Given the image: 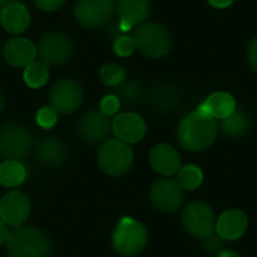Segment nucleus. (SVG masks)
<instances>
[{"label":"nucleus","instance_id":"obj_12","mask_svg":"<svg viewBox=\"0 0 257 257\" xmlns=\"http://www.w3.org/2000/svg\"><path fill=\"white\" fill-rule=\"evenodd\" d=\"M113 133V119L101 110H87L78 120V134L86 143L107 142Z\"/></svg>","mask_w":257,"mask_h":257},{"label":"nucleus","instance_id":"obj_22","mask_svg":"<svg viewBox=\"0 0 257 257\" xmlns=\"http://www.w3.org/2000/svg\"><path fill=\"white\" fill-rule=\"evenodd\" d=\"M149 102L155 111L170 113V111L176 110V107L179 104V93H178L176 87H173L170 84H161L152 90Z\"/></svg>","mask_w":257,"mask_h":257},{"label":"nucleus","instance_id":"obj_39","mask_svg":"<svg viewBox=\"0 0 257 257\" xmlns=\"http://www.w3.org/2000/svg\"><path fill=\"white\" fill-rule=\"evenodd\" d=\"M2 110H3V95L0 92V113H2Z\"/></svg>","mask_w":257,"mask_h":257},{"label":"nucleus","instance_id":"obj_16","mask_svg":"<svg viewBox=\"0 0 257 257\" xmlns=\"http://www.w3.org/2000/svg\"><path fill=\"white\" fill-rule=\"evenodd\" d=\"M113 133L128 145L139 143L146 134V123L136 113H120L113 119Z\"/></svg>","mask_w":257,"mask_h":257},{"label":"nucleus","instance_id":"obj_21","mask_svg":"<svg viewBox=\"0 0 257 257\" xmlns=\"http://www.w3.org/2000/svg\"><path fill=\"white\" fill-rule=\"evenodd\" d=\"M151 12L149 0H119L117 14L119 20L130 27L139 26L146 21Z\"/></svg>","mask_w":257,"mask_h":257},{"label":"nucleus","instance_id":"obj_26","mask_svg":"<svg viewBox=\"0 0 257 257\" xmlns=\"http://www.w3.org/2000/svg\"><path fill=\"white\" fill-rule=\"evenodd\" d=\"M176 181L179 182L184 191H194L203 184V172L194 164H187L179 169Z\"/></svg>","mask_w":257,"mask_h":257},{"label":"nucleus","instance_id":"obj_27","mask_svg":"<svg viewBox=\"0 0 257 257\" xmlns=\"http://www.w3.org/2000/svg\"><path fill=\"white\" fill-rule=\"evenodd\" d=\"M99 77L104 84L111 86V87H119L120 84L125 83L126 80V72L125 69L117 65V63H107L101 68Z\"/></svg>","mask_w":257,"mask_h":257},{"label":"nucleus","instance_id":"obj_24","mask_svg":"<svg viewBox=\"0 0 257 257\" xmlns=\"http://www.w3.org/2000/svg\"><path fill=\"white\" fill-rule=\"evenodd\" d=\"M48 78H50L48 66L45 63H42L41 60H35L24 68L23 80L30 89H39V87L45 86Z\"/></svg>","mask_w":257,"mask_h":257},{"label":"nucleus","instance_id":"obj_14","mask_svg":"<svg viewBox=\"0 0 257 257\" xmlns=\"http://www.w3.org/2000/svg\"><path fill=\"white\" fill-rule=\"evenodd\" d=\"M248 217L239 209H229L217 218L215 233L223 241H236L247 232Z\"/></svg>","mask_w":257,"mask_h":257},{"label":"nucleus","instance_id":"obj_20","mask_svg":"<svg viewBox=\"0 0 257 257\" xmlns=\"http://www.w3.org/2000/svg\"><path fill=\"white\" fill-rule=\"evenodd\" d=\"M202 114L209 116L212 119H226L236 110L235 98L227 92H215L209 95L197 108Z\"/></svg>","mask_w":257,"mask_h":257},{"label":"nucleus","instance_id":"obj_6","mask_svg":"<svg viewBox=\"0 0 257 257\" xmlns=\"http://www.w3.org/2000/svg\"><path fill=\"white\" fill-rule=\"evenodd\" d=\"M217 218L214 209L205 202H191L182 211V226L188 235L200 241L215 233Z\"/></svg>","mask_w":257,"mask_h":257},{"label":"nucleus","instance_id":"obj_35","mask_svg":"<svg viewBox=\"0 0 257 257\" xmlns=\"http://www.w3.org/2000/svg\"><path fill=\"white\" fill-rule=\"evenodd\" d=\"M9 229H8V226L0 220V245H3V244H6V241H8V236H9Z\"/></svg>","mask_w":257,"mask_h":257},{"label":"nucleus","instance_id":"obj_28","mask_svg":"<svg viewBox=\"0 0 257 257\" xmlns=\"http://www.w3.org/2000/svg\"><path fill=\"white\" fill-rule=\"evenodd\" d=\"M142 96H143V86L139 81H136V80L125 81L123 84L119 86L117 98L120 101H125L128 104H134V102L140 101Z\"/></svg>","mask_w":257,"mask_h":257},{"label":"nucleus","instance_id":"obj_23","mask_svg":"<svg viewBox=\"0 0 257 257\" xmlns=\"http://www.w3.org/2000/svg\"><path fill=\"white\" fill-rule=\"evenodd\" d=\"M27 178V169L20 160H5L0 163V184L8 188L20 187Z\"/></svg>","mask_w":257,"mask_h":257},{"label":"nucleus","instance_id":"obj_15","mask_svg":"<svg viewBox=\"0 0 257 257\" xmlns=\"http://www.w3.org/2000/svg\"><path fill=\"white\" fill-rule=\"evenodd\" d=\"M36 45L27 38H12L3 47L5 60L15 68H26L36 60Z\"/></svg>","mask_w":257,"mask_h":257},{"label":"nucleus","instance_id":"obj_36","mask_svg":"<svg viewBox=\"0 0 257 257\" xmlns=\"http://www.w3.org/2000/svg\"><path fill=\"white\" fill-rule=\"evenodd\" d=\"M215 8H227L233 3V0H208Z\"/></svg>","mask_w":257,"mask_h":257},{"label":"nucleus","instance_id":"obj_7","mask_svg":"<svg viewBox=\"0 0 257 257\" xmlns=\"http://www.w3.org/2000/svg\"><path fill=\"white\" fill-rule=\"evenodd\" d=\"M74 51L71 38L62 32H48L42 35L36 45L38 57L47 66H60L66 63Z\"/></svg>","mask_w":257,"mask_h":257},{"label":"nucleus","instance_id":"obj_11","mask_svg":"<svg viewBox=\"0 0 257 257\" xmlns=\"http://www.w3.org/2000/svg\"><path fill=\"white\" fill-rule=\"evenodd\" d=\"M114 8V0H77L74 17L81 26L96 29L111 21Z\"/></svg>","mask_w":257,"mask_h":257},{"label":"nucleus","instance_id":"obj_38","mask_svg":"<svg viewBox=\"0 0 257 257\" xmlns=\"http://www.w3.org/2000/svg\"><path fill=\"white\" fill-rule=\"evenodd\" d=\"M9 2H11V0H0V11H2V9H3V6H5L6 3H9Z\"/></svg>","mask_w":257,"mask_h":257},{"label":"nucleus","instance_id":"obj_29","mask_svg":"<svg viewBox=\"0 0 257 257\" xmlns=\"http://www.w3.org/2000/svg\"><path fill=\"white\" fill-rule=\"evenodd\" d=\"M57 117H59V114H57V113L50 107V105H47V107H41V108L38 110L36 116H35L36 123H38L41 128H44V130H50V128H53V126L57 123Z\"/></svg>","mask_w":257,"mask_h":257},{"label":"nucleus","instance_id":"obj_37","mask_svg":"<svg viewBox=\"0 0 257 257\" xmlns=\"http://www.w3.org/2000/svg\"><path fill=\"white\" fill-rule=\"evenodd\" d=\"M217 257H241L238 253H235V251H230V250H223V251H220L218 253V256Z\"/></svg>","mask_w":257,"mask_h":257},{"label":"nucleus","instance_id":"obj_2","mask_svg":"<svg viewBox=\"0 0 257 257\" xmlns=\"http://www.w3.org/2000/svg\"><path fill=\"white\" fill-rule=\"evenodd\" d=\"M8 257H48L51 253L50 238L36 227H12L6 241Z\"/></svg>","mask_w":257,"mask_h":257},{"label":"nucleus","instance_id":"obj_9","mask_svg":"<svg viewBox=\"0 0 257 257\" xmlns=\"http://www.w3.org/2000/svg\"><path fill=\"white\" fill-rule=\"evenodd\" d=\"M33 146L30 131L20 123L0 126V157L5 160H21Z\"/></svg>","mask_w":257,"mask_h":257},{"label":"nucleus","instance_id":"obj_3","mask_svg":"<svg viewBox=\"0 0 257 257\" xmlns=\"http://www.w3.org/2000/svg\"><path fill=\"white\" fill-rule=\"evenodd\" d=\"M133 39L136 44V50L152 59H161L167 56L173 47L170 32L163 24L155 21H145L139 24V27L134 30Z\"/></svg>","mask_w":257,"mask_h":257},{"label":"nucleus","instance_id":"obj_18","mask_svg":"<svg viewBox=\"0 0 257 257\" xmlns=\"http://www.w3.org/2000/svg\"><path fill=\"white\" fill-rule=\"evenodd\" d=\"M0 23L8 33L20 35L30 26V12L24 3L11 0L0 11Z\"/></svg>","mask_w":257,"mask_h":257},{"label":"nucleus","instance_id":"obj_1","mask_svg":"<svg viewBox=\"0 0 257 257\" xmlns=\"http://www.w3.org/2000/svg\"><path fill=\"white\" fill-rule=\"evenodd\" d=\"M218 125L215 119L199 110L187 114L178 126V142L187 151L200 152L208 149L217 139Z\"/></svg>","mask_w":257,"mask_h":257},{"label":"nucleus","instance_id":"obj_4","mask_svg":"<svg viewBox=\"0 0 257 257\" xmlns=\"http://www.w3.org/2000/svg\"><path fill=\"white\" fill-rule=\"evenodd\" d=\"M148 244L146 227L134 218L123 217L113 230L111 245L119 256L134 257L140 254Z\"/></svg>","mask_w":257,"mask_h":257},{"label":"nucleus","instance_id":"obj_33","mask_svg":"<svg viewBox=\"0 0 257 257\" xmlns=\"http://www.w3.org/2000/svg\"><path fill=\"white\" fill-rule=\"evenodd\" d=\"M203 248H205L206 251H209V253L218 251V250L221 248V238H220L217 233L211 235L209 238L203 239Z\"/></svg>","mask_w":257,"mask_h":257},{"label":"nucleus","instance_id":"obj_31","mask_svg":"<svg viewBox=\"0 0 257 257\" xmlns=\"http://www.w3.org/2000/svg\"><path fill=\"white\" fill-rule=\"evenodd\" d=\"M120 108V99L117 98V95H107L101 99L99 104V110L107 114V116H114Z\"/></svg>","mask_w":257,"mask_h":257},{"label":"nucleus","instance_id":"obj_34","mask_svg":"<svg viewBox=\"0 0 257 257\" xmlns=\"http://www.w3.org/2000/svg\"><path fill=\"white\" fill-rule=\"evenodd\" d=\"M248 63L251 69L257 72V36L248 45Z\"/></svg>","mask_w":257,"mask_h":257},{"label":"nucleus","instance_id":"obj_19","mask_svg":"<svg viewBox=\"0 0 257 257\" xmlns=\"http://www.w3.org/2000/svg\"><path fill=\"white\" fill-rule=\"evenodd\" d=\"M36 157L41 164L45 167H60L68 157V151L65 143L56 136H45L36 143Z\"/></svg>","mask_w":257,"mask_h":257},{"label":"nucleus","instance_id":"obj_25","mask_svg":"<svg viewBox=\"0 0 257 257\" xmlns=\"http://www.w3.org/2000/svg\"><path fill=\"white\" fill-rule=\"evenodd\" d=\"M250 126L248 117L245 113L235 110L230 116L221 120V130L226 136L229 137H241L247 133Z\"/></svg>","mask_w":257,"mask_h":257},{"label":"nucleus","instance_id":"obj_8","mask_svg":"<svg viewBox=\"0 0 257 257\" xmlns=\"http://www.w3.org/2000/svg\"><path fill=\"white\" fill-rule=\"evenodd\" d=\"M83 98H84V92L81 84L72 78L57 80L53 84L48 95L50 107L57 114H63V116L75 113L81 107Z\"/></svg>","mask_w":257,"mask_h":257},{"label":"nucleus","instance_id":"obj_17","mask_svg":"<svg viewBox=\"0 0 257 257\" xmlns=\"http://www.w3.org/2000/svg\"><path fill=\"white\" fill-rule=\"evenodd\" d=\"M149 163L157 173L170 178L181 169V155L173 146L161 143L151 149Z\"/></svg>","mask_w":257,"mask_h":257},{"label":"nucleus","instance_id":"obj_10","mask_svg":"<svg viewBox=\"0 0 257 257\" xmlns=\"http://www.w3.org/2000/svg\"><path fill=\"white\" fill-rule=\"evenodd\" d=\"M149 199L158 211L173 214L182 208L184 190L176 179L161 178L152 182L149 188Z\"/></svg>","mask_w":257,"mask_h":257},{"label":"nucleus","instance_id":"obj_5","mask_svg":"<svg viewBox=\"0 0 257 257\" xmlns=\"http://www.w3.org/2000/svg\"><path fill=\"white\" fill-rule=\"evenodd\" d=\"M98 163L102 172L110 176H122L130 172L134 163V154L128 143L119 139H108L102 143Z\"/></svg>","mask_w":257,"mask_h":257},{"label":"nucleus","instance_id":"obj_30","mask_svg":"<svg viewBox=\"0 0 257 257\" xmlns=\"http://www.w3.org/2000/svg\"><path fill=\"white\" fill-rule=\"evenodd\" d=\"M134 50H136V44H134L133 36H130V35H123L114 41V51L117 56L126 57V56L133 54Z\"/></svg>","mask_w":257,"mask_h":257},{"label":"nucleus","instance_id":"obj_32","mask_svg":"<svg viewBox=\"0 0 257 257\" xmlns=\"http://www.w3.org/2000/svg\"><path fill=\"white\" fill-rule=\"evenodd\" d=\"M33 2H35V5H36L41 11L51 12V11L59 9L66 0H33Z\"/></svg>","mask_w":257,"mask_h":257},{"label":"nucleus","instance_id":"obj_13","mask_svg":"<svg viewBox=\"0 0 257 257\" xmlns=\"http://www.w3.org/2000/svg\"><path fill=\"white\" fill-rule=\"evenodd\" d=\"M30 214V202L24 193L11 191L0 200V220L8 227H18Z\"/></svg>","mask_w":257,"mask_h":257}]
</instances>
